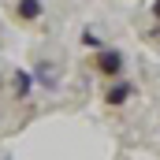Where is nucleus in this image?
I'll use <instances>...</instances> for the list:
<instances>
[{
	"label": "nucleus",
	"instance_id": "5",
	"mask_svg": "<svg viewBox=\"0 0 160 160\" xmlns=\"http://www.w3.org/2000/svg\"><path fill=\"white\" fill-rule=\"evenodd\" d=\"M34 82H41L45 89H56V86H60V82H56V75H52V67H48V63H41L38 71H34Z\"/></svg>",
	"mask_w": 160,
	"mask_h": 160
},
{
	"label": "nucleus",
	"instance_id": "6",
	"mask_svg": "<svg viewBox=\"0 0 160 160\" xmlns=\"http://www.w3.org/2000/svg\"><path fill=\"white\" fill-rule=\"evenodd\" d=\"M82 45H89V48H104V41L97 38L93 30H86V34H82Z\"/></svg>",
	"mask_w": 160,
	"mask_h": 160
},
{
	"label": "nucleus",
	"instance_id": "4",
	"mask_svg": "<svg viewBox=\"0 0 160 160\" xmlns=\"http://www.w3.org/2000/svg\"><path fill=\"white\" fill-rule=\"evenodd\" d=\"M15 93H19V97H26V93H30V89H34V75H30V71H15Z\"/></svg>",
	"mask_w": 160,
	"mask_h": 160
},
{
	"label": "nucleus",
	"instance_id": "3",
	"mask_svg": "<svg viewBox=\"0 0 160 160\" xmlns=\"http://www.w3.org/2000/svg\"><path fill=\"white\" fill-rule=\"evenodd\" d=\"M41 11H45V4H41V0H19V4H15V15H19L22 22L41 19Z\"/></svg>",
	"mask_w": 160,
	"mask_h": 160
},
{
	"label": "nucleus",
	"instance_id": "7",
	"mask_svg": "<svg viewBox=\"0 0 160 160\" xmlns=\"http://www.w3.org/2000/svg\"><path fill=\"white\" fill-rule=\"evenodd\" d=\"M153 19H160V0H153Z\"/></svg>",
	"mask_w": 160,
	"mask_h": 160
},
{
	"label": "nucleus",
	"instance_id": "1",
	"mask_svg": "<svg viewBox=\"0 0 160 160\" xmlns=\"http://www.w3.org/2000/svg\"><path fill=\"white\" fill-rule=\"evenodd\" d=\"M97 71H101L104 78H119V75H123V52H119V48H101Z\"/></svg>",
	"mask_w": 160,
	"mask_h": 160
},
{
	"label": "nucleus",
	"instance_id": "2",
	"mask_svg": "<svg viewBox=\"0 0 160 160\" xmlns=\"http://www.w3.org/2000/svg\"><path fill=\"white\" fill-rule=\"evenodd\" d=\"M130 93H134V86H130V82H116V86H108V89H104V101L119 108V104L130 101Z\"/></svg>",
	"mask_w": 160,
	"mask_h": 160
}]
</instances>
